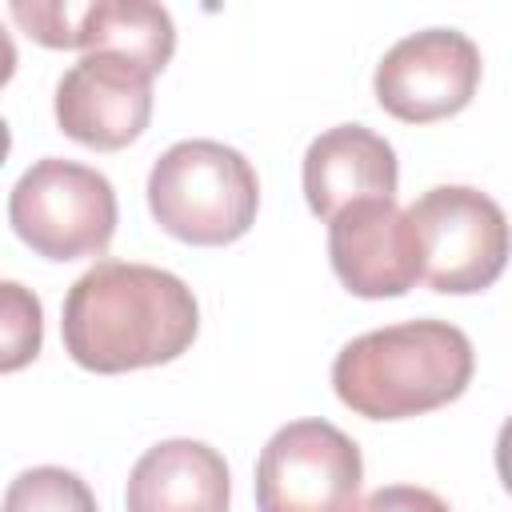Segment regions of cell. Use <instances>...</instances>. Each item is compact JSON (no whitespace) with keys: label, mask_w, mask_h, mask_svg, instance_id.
<instances>
[{"label":"cell","mask_w":512,"mask_h":512,"mask_svg":"<svg viewBox=\"0 0 512 512\" xmlns=\"http://www.w3.org/2000/svg\"><path fill=\"white\" fill-rule=\"evenodd\" d=\"M200 308L192 288L156 264L96 260L64 296V352L100 376L168 364L192 348Z\"/></svg>","instance_id":"6da1fadb"},{"label":"cell","mask_w":512,"mask_h":512,"mask_svg":"<svg viewBox=\"0 0 512 512\" xmlns=\"http://www.w3.org/2000/svg\"><path fill=\"white\" fill-rule=\"evenodd\" d=\"M472 368V340L456 324L404 320L348 340L332 360V388L364 420H408L464 396Z\"/></svg>","instance_id":"7a4b0ae2"},{"label":"cell","mask_w":512,"mask_h":512,"mask_svg":"<svg viewBox=\"0 0 512 512\" xmlns=\"http://www.w3.org/2000/svg\"><path fill=\"white\" fill-rule=\"evenodd\" d=\"M152 220L196 248L240 240L260 208V180L244 152L220 140H180L148 172Z\"/></svg>","instance_id":"3957f363"},{"label":"cell","mask_w":512,"mask_h":512,"mask_svg":"<svg viewBox=\"0 0 512 512\" xmlns=\"http://www.w3.org/2000/svg\"><path fill=\"white\" fill-rule=\"evenodd\" d=\"M8 224L44 260L100 256L116 232V188L88 164L44 156L12 184Z\"/></svg>","instance_id":"277c9868"},{"label":"cell","mask_w":512,"mask_h":512,"mask_svg":"<svg viewBox=\"0 0 512 512\" xmlns=\"http://www.w3.org/2000/svg\"><path fill=\"white\" fill-rule=\"evenodd\" d=\"M420 280L444 296L484 292L512 256V224L504 208L468 184H436L408 208Z\"/></svg>","instance_id":"5b68a950"},{"label":"cell","mask_w":512,"mask_h":512,"mask_svg":"<svg viewBox=\"0 0 512 512\" xmlns=\"http://www.w3.org/2000/svg\"><path fill=\"white\" fill-rule=\"evenodd\" d=\"M364 480L360 448L328 420H292L256 460L260 512H352Z\"/></svg>","instance_id":"8992f818"},{"label":"cell","mask_w":512,"mask_h":512,"mask_svg":"<svg viewBox=\"0 0 512 512\" xmlns=\"http://www.w3.org/2000/svg\"><path fill=\"white\" fill-rule=\"evenodd\" d=\"M480 48L456 28H424L396 40L372 76L376 100L404 124H432L468 108L480 88Z\"/></svg>","instance_id":"52a82bcc"},{"label":"cell","mask_w":512,"mask_h":512,"mask_svg":"<svg viewBox=\"0 0 512 512\" xmlns=\"http://www.w3.org/2000/svg\"><path fill=\"white\" fill-rule=\"evenodd\" d=\"M12 20L48 48L112 52L144 64L152 76L176 52V24L168 8L148 0H96V4H12Z\"/></svg>","instance_id":"ba28073f"},{"label":"cell","mask_w":512,"mask_h":512,"mask_svg":"<svg viewBox=\"0 0 512 512\" xmlns=\"http://www.w3.org/2000/svg\"><path fill=\"white\" fill-rule=\"evenodd\" d=\"M152 120V72L112 52L80 56L56 80V124L84 148L116 152Z\"/></svg>","instance_id":"9c48e42d"},{"label":"cell","mask_w":512,"mask_h":512,"mask_svg":"<svg viewBox=\"0 0 512 512\" xmlns=\"http://www.w3.org/2000/svg\"><path fill=\"white\" fill-rule=\"evenodd\" d=\"M328 260L352 296H404L420 280V252L408 212L384 196L356 200L328 220Z\"/></svg>","instance_id":"30bf717a"},{"label":"cell","mask_w":512,"mask_h":512,"mask_svg":"<svg viewBox=\"0 0 512 512\" xmlns=\"http://www.w3.org/2000/svg\"><path fill=\"white\" fill-rule=\"evenodd\" d=\"M300 180L312 216L332 220L356 200H392L400 184V164L380 132L364 124H336L308 144Z\"/></svg>","instance_id":"8fae6325"},{"label":"cell","mask_w":512,"mask_h":512,"mask_svg":"<svg viewBox=\"0 0 512 512\" xmlns=\"http://www.w3.org/2000/svg\"><path fill=\"white\" fill-rule=\"evenodd\" d=\"M232 476L204 440H160L128 472V512H228Z\"/></svg>","instance_id":"7c38bea8"},{"label":"cell","mask_w":512,"mask_h":512,"mask_svg":"<svg viewBox=\"0 0 512 512\" xmlns=\"http://www.w3.org/2000/svg\"><path fill=\"white\" fill-rule=\"evenodd\" d=\"M4 512H100L92 488L56 464L24 468L8 492H4Z\"/></svg>","instance_id":"4fadbf2b"},{"label":"cell","mask_w":512,"mask_h":512,"mask_svg":"<svg viewBox=\"0 0 512 512\" xmlns=\"http://www.w3.org/2000/svg\"><path fill=\"white\" fill-rule=\"evenodd\" d=\"M0 296H4V308H0V316H4V356H0V368L16 372V368H24L40 352V336H44L40 300L24 284H16V280H4Z\"/></svg>","instance_id":"5bb4252c"},{"label":"cell","mask_w":512,"mask_h":512,"mask_svg":"<svg viewBox=\"0 0 512 512\" xmlns=\"http://www.w3.org/2000/svg\"><path fill=\"white\" fill-rule=\"evenodd\" d=\"M352 512H452L432 488L416 484H384L372 496H364Z\"/></svg>","instance_id":"9a60e30c"},{"label":"cell","mask_w":512,"mask_h":512,"mask_svg":"<svg viewBox=\"0 0 512 512\" xmlns=\"http://www.w3.org/2000/svg\"><path fill=\"white\" fill-rule=\"evenodd\" d=\"M496 472H500V484L512 492V416L500 424V436H496Z\"/></svg>","instance_id":"2e32d148"}]
</instances>
